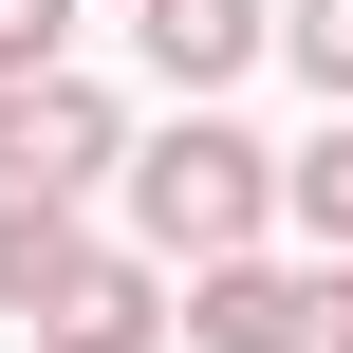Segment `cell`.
I'll list each match as a JSON object with an SVG mask.
<instances>
[{
  "label": "cell",
  "mask_w": 353,
  "mask_h": 353,
  "mask_svg": "<svg viewBox=\"0 0 353 353\" xmlns=\"http://www.w3.org/2000/svg\"><path fill=\"white\" fill-rule=\"evenodd\" d=\"M112 168H130V242H149V261H186V279H205V261H242V242H261V205H279V149H242L223 112H186V130H149V149H112Z\"/></svg>",
  "instance_id": "obj_1"
},
{
  "label": "cell",
  "mask_w": 353,
  "mask_h": 353,
  "mask_svg": "<svg viewBox=\"0 0 353 353\" xmlns=\"http://www.w3.org/2000/svg\"><path fill=\"white\" fill-rule=\"evenodd\" d=\"M112 168V93L56 56V74H0V205H74Z\"/></svg>",
  "instance_id": "obj_2"
},
{
  "label": "cell",
  "mask_w": 353,
  "mask_h": 353,
  "mask_svg": "<svg viewBox=\"0 0 353 353\" xmlns=\"http://www.w3.org/2000/svg\"><path fill=\"white\" fill-rule=\"evenodd\" d=\"M37 353H168V261H149V242H93V261L37 298Z\"/></svg>",
  "instance_id": "obj_3"
},
{
  "label": "cell",
  "mask_w": 353,
  "mask_h": 353,
  "mask_svg": "<svg viewBox=\"0 0 353 353\" xmlns=\"http://www.w3.org/2000/svg\"><path fill=\"white\" fill-rule=\"evenodd\" d=\"M298 298H316V279L242 242V261H205V279H186V316H168V335H186V353H298Z\"/></svg>",
  "instance_id": "obj_4"
},
{
  "label": "cell",
  "mask_w": 353,
  "mask_h": 353,
  "mask_svg": "<svg viewBox=\"0 0 353 353\" xmlns=\"http://www.w3.org/2000/svg\"><path fill=\"white\" fill-rule=\"evenodd\" d=\"M130 37H149V74H168V93H223L279 19H261V0H130Z\"/></svg>",
  "instance_id": "obj_5"
},
{
  "label": "cell",
  "mask_w": 353,
  "mask_h": 353,
  "mask_svg": "<svg viewBox=\"0 0 353 353\" xmlns=\"http://www.w3.org/2000/svg\"><path fill=\"white\" fill-rule=\"evenodd\" d=\"M74 261H93V242H74V205H0V316H37Z\"/></svg>",
  "instance_id": "obj_6"
},
{
  "label": "cell",
  "mask_w": 353,
  "mask_h": 353,
  "mask_svg": "<svg viewBox=\"0 0 353 353\" xmlns=\"http://www.w3.org/2000/svg\"><path fill=\"white\" fill-rule=\"evenodd\" d=\"M279 205L316 223V261H353V112L316 130V149H298V168H279Z\"/></svg>",
  "instance_id": "obj_7"
},
{
  "label": "cell",
  "mask_w": 353,
  "mask_h": 353,
  "mask_svg": "<svg viewBox=\"0 0 353 353\" xmlns=\"http://www.w3.org/2000/svg\"><path fill=\"white\" fill-rule=\"evenodd\" d=\"M279 56H298L316 93H353V0H279Z\"/></svg>",
  "instance_id": "obj_8"
},
{
  "label": "cell",
  "mask_w": 353,
  "mask_h": 353,
  "mask_svg": "<svg viewBox=\"0 0 353 353\" xmlns=\"http://www.w3.org/2000/svg\"><path fill=\"white\" fill-rule=\"evenodd\" d=\"M56 37H74V0H0V74H56Z\"/></svg>",
  "instance_id": "obj_9"
},
{
  "label": "cell",
  "mask_w": 353,
  "mask_h": 353,
  "mask_svg": "<svg viewBox=\"0 0 353 353\" xmlns=\"http://www.w3.org/2000/svg\"><path fill=\"white\" fill-rule=\"evenodd\" d=\"M298 353H353V261H316V298H298Z\"/></svg>",
  "instance_id": "obj_10"
}]
</instances>
